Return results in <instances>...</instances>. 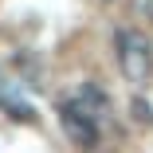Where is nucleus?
<instances>
[{
	"label": "nucleus",
	"instance_id": "1",
	"mask_svg": "<svg viewBox=\"0 0 153 153\" xmlns=\"http://www.w3.org/2000/svg\"><path fill=\"white\" fill-rule=\"evenodd\" d=\"M114 51H118V67L130 82H145L153 75V43L137 27H118L114 36Z\"/></svg>",
	"mask_w": 153,
	"mask_h": 153
},
{
	"label": "nucleus",
	"instance_id": "2",
	"mask_svg": "<svg viewBox=\"0 0 153 153\" xmlns=\"http://www.w3.org/2000/svg\"><path fill=\"white\" fill-rule=\"evenodd\" d=\"M59 126H63V134L79 149H94L98 145V122L90 118L86 110H79L75 102H63V106H59Z\"/></svg>",
	"mask_w": 153,
	"mask_h": 153
},
{
	"label": "nucleus",
	"instance_id": "3",
	"mask_svg": "<svg viewBox=\"0 0 153 153\" xmlns=\"http://www.w3.org/2000/svg\"><path fill=\"white\" fill-rule=\"evenodd\" d=\"M79 110H86L90 118H94L98 110H106L110 106V98H106V90H98V86H90V82H82L79 86V102H75Z\"/></svg>",
	"mask_w": 153,
	"mask_h": 153
},
{
	"label": "nucleus",
	"instance_id": "4",
	"mask_svg": "<svg viewBox=\"0 0 153 153\" xmlns=\"http://www.w3.org/2000/svg\"><path fill=\"white\" fill-rule=\"evenodd\" d=\"M130 110H134V122H137V126H153V106H149L141 94L130 102Z\"/></svg>",
	"mask_w": 153,
	"mask_h": 153
},
{
	"label": "nucleus",
	"instance_id": "5",
	"mask_svg": "<svg viewBox=\"0 0 153 153\" xmlns=\"http://www.w3.org/2000/svg\"><path fill=\"white\" fill-rule=\"evenodd\" d=\"M145 20H153V0H145Z\"/></svg>",
	"mask_w": 153,
	"mask_h": 153
}]
</instances>
